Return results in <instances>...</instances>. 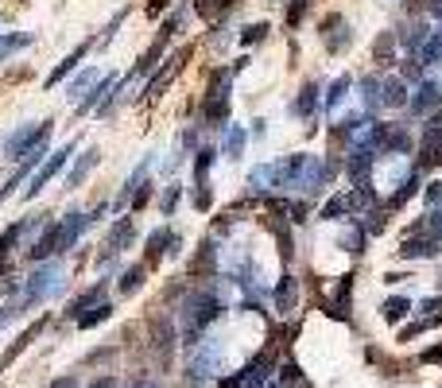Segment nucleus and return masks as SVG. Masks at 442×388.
<instances>
[{"label":"nucleus","instance_id":"1","mask_svg":"<svg viewBox=\"0 0 442 388\" xmlns=\"http://www.w3.org/2000/svg\"><path fill=\"white\" fill-rule=\"evenodd\" d=\"M85 226H90V218H85V214H70L67 221H59V226H47V233L35 237V245L27 249V256H32L35 264H47L50 256H59V253H67V249H74L78 233H82Z\"/></svg>","mask_w":442,"mask_h":388},{"label":"nucleus","instance_id":"2","mask_svg":"<svg viewBox=\"0 0 442 388\" xmlns=\"http://www.w3.org/2000/svg\"><path fill=\"white\" fill-rule=\"evenodd\" d=\"M221 314V303L214 296H191L186 303V314H183V326H186V346H194V338L209 326V322Z\"/></svg>","mask_w":442,"mask_h":388},{"label":"nucleus","instance_id":"3","mask_svg":"<svg viewBox=\"0 0 442 388\" xmlns=\"http://www.w3.org/2000/svg\"><path fill=\"white\" fill-rule=\"evenodd\" d=\"M50 140V120H43V125H32V128H20L16 136H8V155L12 160H24V155H32L35 148H43V144Z\"/></svg>","mask_w":442,"mask_h":388},{"label":"nucleus","instance_id":"4","mask_svg":"<svg viewBox=\"0 0 442 388\" xmlns=\"http://www.w3.org/2000/svg\"><path fill=\"white\" fill-rule=\"evenodd\" d=\"M70 155H74V140H70V144H62L59 152H50V155H47V163H43V167L32 175V186L24 190V198H39V190H43V186H47L55 175H59L62 167H67V160H70Z\"/></svg>","mask_w":442,"mask_h":388},{"label":"nucleus","instance_id":"5","mask_svg":"<svg viewBox=\"0 0 442 388\" xmlns=\"http://www.w3.org/2000/svg\"><path fill=\"white\" fill-rule=\"evenodd\" d=\"M59 279H62V264H55V261H47L39 272H35L32 279H27V291H24V307L27 303H39V299H47L55 287H59Z\"/></svg>","mask_w":442,"mask_h":388},{"label":"nucleus","instance_id":"6","mask_svg":"<svg viewBox=\"0 0 442 388\" xmlns=\"http://www.w3.org/2000/svg\"><path fill=\"white\" fill-rule=\"evenodd\" d=\"M151 349H156V357L163 365L171 361V354H175V326H171L163 314H156V319H151Z\"/></svg>","mask_w":442,"mask_h":388},{"label":"nucleus","instance_id":"7","mask_svg":"<svg viewBox=\"0 0 442 388\" xmlns=\"http://www.w3.org/2000/svg\"><path fill=\"white\" fill-rule=\"evenodd\" d=\"M128 241H132V218H120L117 226L109 229V241H105V253H101V264L113 261V256H117L120 249L128 245Z\"/></svg>","mask_w":442,"mask_h":388},{"label":"nucleus","instance_id":"8","mask_svg":"<svg viewBox=\"0 0 442 388\" xmlns=\"http://www.w3.org/2000/svg\"><path fill=\"white\" fill-rule=\"evenodd\" d=\"M97 155H101L97 148H85V152L78 155V163L67 171V186H82V183H85V175H90L93 167H97Z\"/></svg>","mask_w":442,"mask_h":388},{"label":"nucleus","instance_id":"9","mask_svg":"<svg viewBox=\"0 0 442 388\" xmlns=\"http://www.w3.org/2000/svg\"><path fill=\"white\" fill-rule=\"evenodd\" d=\"M101 296H105V284H93L90 291H82V296H78L74 303L67 307V314H70V319L78 322V319H82L85 311H90V307H97V303H101Z\"/></svg>","mask_w":442,"mask_h":388},{"label":"nucleus","instance_id":"10","mask_svg":"<svg viewBox=\"0 0 442 388\" xmlns=\"http://www.w3.org/2000/svg\"><path fill=\"white\" fill-rule=\"evenodd\" d=\"M186 55H191V51H179L175 59H167L171 67H163V70H159V74H156V78H151V82H148V97H156V93H163V85H167L171 78L179 74V67H183V62H186Z\"/></svg>","mask_w":442,"mask_h":388},{"label":"nucleus","instance_id":"11","mask_svg":"<svg viewBox=\"0 0 442 388\" xmlns=\"http://www.w3.org/2000/svg\"><path fill=\"white\" fill-rule=\"evenodd\" d=\"M268 369H272V357H268V354L252 357L249 369H241V373H244V384H241V388H260V384L268 380Z\"/></svg>","mask_w":442,"mask_h":388},{"label":"nucleus","instance_id":"12","mask_svg":"<svg viewBox=\"0 0 442 388\" xmlns=\"http://www.w3.org/2000/svg\"><path fill=\"white\" fill-rule=\"evenodd\" d=\"M85 51H90V43H82V47H74V55H67V59H62V62H59V67L50 70L47 85H59V82H62V78H67V74H70V70H78V62H82V59H85Z\"/></svg>","mask_w":442,"mask_h":388},{"label":"nucleus","instance_id":"13","mask_svg":"<svg viewBox=\"0 0 442 388\" xmlns=\"http://www.w3.org/2000/svg\"><path fill=\"white\" fill-rule=\"evenodd\" d=\"M350 287H353V276H345L342 279V287H338V299L330 307H326V314H330V319H350Z\"/></svg>","mask_w":442,"mask_h":388},{"label":"nucleus","instance_id":"14","mask_svg":"<svg viewBox=\"0 0 442 388\" xmlns=\"http://www.w3.org/2000/svg\"><path fill=\"white\" fill-rule=\"evenodd\" d=\"M171 237H175V233H167V229H156V233L148 237V256H144V268H151V264L163 256V245H171Z\"/></svg>","mask_w":442,"mask_h":388},{"label":"nucleus","instance_id":"15","mask_svg":"<svg viewBox=\"0 0 442 388\" xmlns=\"http://www.w3.org/2000/svg\"><path fill=\"white\" fill-rule=\"evenodd\" d=\"M109 314H113V303H109V299H101L97 307H90V311H85L82 319H78V330H93V326H101V322H105Z\"/></svg>","mask_w":442,"mask_h":388},{"label":"nucleus","instance_id":"16","mask_svg":"<svg viewBox=\"0 0 442 388\" xmlns=\"http://www.w3.org/2000/svg\"><path fill=\"white\" fill-rule=\"evenodd\" d=\"M400 253L408 256V261H415V256H434V253H438V237H427V241H408Z\"/></svg>","mask_w":442,"mask_h":388},{"label":"nucleus","instance_id":"17","mask_svg":"<svg viewBox=\"0 0 442 388\" xmlns=\"http://www.w3.org/2000/svg\"><path fill=\"white\" fill-rule=\"evenodd\" d=\"M144 276H148V268H144V264H132V268L120 272V296H132L136 287L144 284Z\"/></svg>","mask_w":442,"mask_h":388},{"label":"nucleus","instance_id":"18","mask_svg":"<svg viewBox=\"0 0 442 388\" xmlns=\"http://www.w3.org/2000/svg\"><path fill=\"white\" fill-rule=\"evenodd\" d=\"M24 229H27V221H12V226L0 233V264H4V256L16 249V241H20V233H24Z\"/></svg>","mask_w":442,"mask_h":388},{"label":"nucleus","instance_id":"19","mask_svg":"<svg viewBox=\"0 0 442 388\" xmlns=\"http://www.w3.org/2000/svg\"><path fill=\"white\" fill-rule=\"evenodd\" d=\"M163 43H167V39H163V35H159V39L151 43L148 51H144V59L136 62V70H132V74H128V78H136V74H148V70L156 67V59H159V55H163Z\"/></svg>","mask_w":442,"mask_h":388},{"label":"nucleus","instance_id":"20","mask_svg":"<svg viewBox=\"0 0 442 388\" xmlns=\"http://www.w3.org/2000/svg\"><path fill=\"white\" fill-rule=\"evenodd\" d=\"M191 272H194V276H209V272H214V245H209V241L202 245V253L194 256Z\"/></svg>","mask_w":442,"mask_h":388},{"label":"nucleus","instance_id":"21","mask_svg":"<svg viewBox=\"0 0 442 388\" xmlns=\"http://www.w3.org/2000/svg\"><path fill=\"white\" fill-rule=\"evenodd\" d=\"M275 303H279V311H287V307L295 303V279L291 276L279 279V287H275Z\"/></svg>","mask_w":442,"mask_h":388},{"label":"nucleus","instance_id":"22","mask_svg":"<svg viewBox=\"0 0 442 388\" xmlns=\"http://www.w3.org/2000/svg\"><path fill=\"white\" fill-rule=\"evenodd\" d=\"M380 311H384V322H400L403 314H408V299L396 296V299H388V303H384Z\"/></svg>","mask_w":442,"mask_h":388},{"label":"nucleus","instance_id":"23","mask_svg":"<svg viewBox=\"0 0 442 388\" xmlns=\"http://www.w3.org/2000/svg\"><path fill=\"white\" fill-rule=\"evenodd\" d=\"M434 105H438V85L427 82L423 90H419V97H415V109L423 113V109H434Z\"/></svg>","mask_w":442,"mask_h":388},{"label":"nucleus","instance_id":"24","mask_svg":"<svg viewBox=\"0 0 442 388\" xmlns=\"http://www.w3.org/2000/svg\"><path fill=\"white\" fill-rule=\"evenodd\" d=\"M93 82H97V70H85V74H78L74 82H70L67 97H70V102H74V97H82V90H85V85H93Z\"/></svg>","mask_w":442,"mask_h":388},{"label":"nucleus","instance_id":"25","mask_svg":"<svg viewBox=\"0 0 442 388\" xmlns=\"http://www.w3.org/2000/svg\"><path fill=\"white\" fill-rule=\"evenodd\" d=\"M214 148H202L198 152V160H194V179H198V183H206V171H209V163H214Z\"/></svg>","mask_w":442,"mask_h":388},{"label":"nucleus","instance_id":"26","mask_svg":"<svg viewBox=\"0 0 442 388\" xmlns=\"http://www.w3.org/2000/svg\"><path fill=\"white\" fill-rule=\"evenodd\" d=\"M419 167H442V140L431 144V148H423V155H419Z\"/></svg>","mask_w":442,"mask_h":388},{"label":"nucleus","instance_id":"27","mask_svg":"<svg viewBox=\"0 0 442 388\" xmlns=\"http://www.w3.org/2000/svg\"><path fill=\"white\" fill-rule=\"evenodd\" d=\"M241 148H244V132H229V140H226V152H229V160H237V155H241Z\"/></svg>","mask_w":442,"mask_h":388},{"label":"nucleus","instance_id":"28","mask_svg":"<svg viewBox=\"0 0 442 388\" xmlns=\"http://www.w3.org/2000/svg\"><path fill=\"white\" fill-rule=\"evenodd\" d=\"M303 12H307V0H291V8H287V27H299Z\"/></svg>","mask_w":442,"mask_h":388},{"label":"nucleus","instance_id":"29","mask_svg":"<svg viewBox=\"0 0 442 388\" xmlns=\"http://www.w3.org/2000/svg\"><path fill=\"white\" fill-rule=\"evenodd\" d=\"M264 35H268V24H252V27H244L241 43H260Z\"/></svg>","mask_w":442,"mask_h":388},{"label":"nucleus","instance_id":"30","mask_svg":"<svg viewBox=\"0 0 442 388\" xmlns=\"http://www.w3.org/2000/svg\"><path fill=\"white\" fill-rule=\"evenodd\" d=\"M148 198H151V186H148V183H140V190L132 194V214H136V210H144V206H148Z\"/></svg>","mask_w":442,"mask_h":388},{"label":"nucleus","instance_id":"31","mask_svg":"<svg viewBox=\"0 0 442 388\" xmlns=\"http://www.w3.org/2000/svg\"><path fill=\"white\" fill-rule=\"evenodd\" d=\"M384 102H388V105H403V102H408V97H403V85L392 82V85H388V93H384Z\"/></svg>","mask_w":442,"mask_h":388},{"label":"nucleus","instance_id":"32","mask_svg":"<svg viewBox=\"0 0 442 388\" xmlns=\"http://www.w3.org/2000/svg\"><path fill=\"white\" fill-rule=\"evenodd\" d=\"M194 206H198V210H209V190H206V183H198V190H194Z\"/></svg>","mask_w":442,"mask_h":388},{"label":"nucleus","instance_id":"33","mask_svg":"<svg viewBox=\"0 0 442 388\" xmlns=\"http://www.w3.org/2000/svg\"><path fill=\"white\" fill-rule=\"evenodd\" d=\"M310 93H315V85H307V90H303L299 105H295V109H299V113H310V105H315V97H310Z\"/></svg>","mask_w":442,"mask_h":388},{"label":"nucleus","instance_id":"34","mask_svg":"<svg viewBox=\"0 0 442 388\" xmlns=\"http://www.w3.org/2000/svg\"><path fill=\"white\" fill-rule=\"evenodd\" d=\"M175 202H179V186H171V190L163 194V214H171V210H175Z\"/></svg>","mask_w":442,"mask_h":388},{"label":"nucleus","instance_id":"35","mask_svg":"<svg viewBox=\"0 0 442 388\" xmlns=\"http://www.w3.org/2000/svg\"><path fill=\"white\" fill-rule=\"evenodd\" d=\"M345 210V202L342 198H334V202H326V210H322V218H338V214Z\"/></svg>","mask_w":442,"mask_h":388},{"label":"nucleus","instance_id":"36","mask_svg":"<svg viewBox=\"0 0 442 388\" xmlns=\"http://www.w3.org/2000/svg\"><path fill=\"white\" fill-rule=\"evenodd\" d=\"M295 377H299V369H295V365L287 361V365H284V373H279V380H284V384H291Z\"/></svg>","mask_w":442,"mask_h":388},{"label":"nucleus","instance_id":"37","mask_svg":"<svg viewBox=\"0 0 442 388\" xmlns=\"http://www.w3.org/2000/svg\"><path fill=\"white\" fill-rule=\"evenodd\" d=\"M167 4H171V0H151V4H148V12H151V16H159V12L167 8Z\"/></svg>","mask_w":442,"mask_h":388},{"label":"nucleus","instance_id":"38","mask_svg":"<svg viewBox=\"0 0 442 388\" xmlns=\"http://www.w3.org/2000/svg\"><path fill=\"white\" fill-rule=\"evenodd\" d=\"M90 388H117V380H113V377H97Z\"/></svg>","mask_w":442,"mask_h":388},{"label":"nucleus","instance_id":"39","mask_svg":"<svg viewBox=\"0 0 442 388\" xmlns=\"http://www.w3.org/2000/svg\"><path fill=\"white\" fill-rule=\"evenodd\" d=\"M50 388H78V380H74V377H59Z\"/></svg>","mask_w":442,"mask_h":388},{"label":"nucleus","instance_id":"40","mask_svg":"<svg viewBox=\"0 0 442 388\" xmlns=\"http://www.w3.org/2000/svg\"><path fill=\"white\" fill-rule=\"evenodd\" d=\"M132 388H159V384H156V380H136Z\"/></svg>","mask_w":442,"mask_h":388},{"label":"nucleus","instance_id":"41","mask_svg":"<svg viewBox=\"0 0 442 388\" xmlns=\"http://www.w3.org/2000/svg\"><path fill=\"white\" fill-rule=\"evenodd\" d=\"M408 8H411V12H419V8H423V0H408Z\"/></svg>","mask_w":442,"mask_h":388},{"label":"nucleus","instance_id":"42","mask_svg":"<svg viewBox=\"0 0 442 388\" xmlns=\"http://www.w3.org/2000/svg\"><path fill=\"white\" fill-rule=\"evenodd\" d=\"M0 272H4V268H0Z\"/></svg>","mask_w":442,"mask_h":388}]
</instances>
